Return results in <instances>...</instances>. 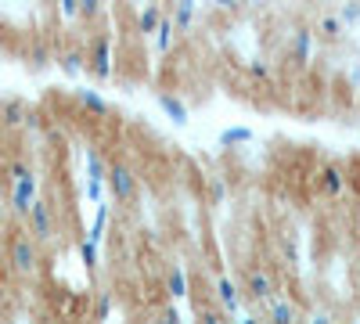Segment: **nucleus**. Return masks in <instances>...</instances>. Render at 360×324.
<instances>
[{"instance_id": "1", "label": "nucleus", "mask_w": 360, "mask_h": 324, "mask_svg": "<svg viewBox=\"0 0 360 324\" xmlns=\"http://www.w3.org/2000/svg\"><path fill=\"white\" fill-rule=\"evenodd\" d=\"M8 176H11V213L15 216H25L29 213V202L37 198V188H40V181H37V169L29 166V162H11L8 166Z\"/></svg>"}, {"instance_id": "2", "label": "nucleus", "mask_w": 360, "mask_h": 324, "mask_svg": "<svg viewBox=\"0 0 360 324\" xmlns=\"http://www.w3.org/2000/svg\"><path fill=\"white\" fill-rule=\"evenodd\" d=\"M8 263H11V274L15 278H33L40 267V242L33 234H15L11 245H8Z\"/></svg>"}, {"instance_id": "3", "label": "nucleus", "mask_w": 360, "mask_h": 324, "mask_svg": "<svg viewBox=\"0 0 360 324\" xmlns=\"http://www.w3.org/2000/svg\"><path fill=\"white\" fill-rule=\"evenodd\" d=\"M105 191L108 198H115L119 205H127L137 198L141 191V181H137V173L130 162H108V173H105Z\"/></svg>"}, {"instance_id": "4", "label": "nucleus", "mask_w": 360, "mask_h": 324, "mask_svg": "<svg viewBox=\"0 0 360 324\" xmlns=\"http://www.w3.org/2000/svg\"><path fill=\"white\" fill-rule=\"evenodd\" d=\"M25 220V231L33 234V238L40 242V245H47V242H54V234H58V223H54V205L47 202V198H33L29 202V213L22 216Z\"/></svg>"}, {"instance_id": "5", "label": "nucleus", "mask_w": 360, "mask_h": 324, "mask_svg": "<svg viewBox=\"0 0 360 324\" xmlns=\"http://www.w3.org/2000/svg\"><path fill=\"white\" fill-rule=\"evenodd\" d=\"M86 72L94 76V79H112V37L108 33H101V37H94V44H90V51H86Z\"/></svg>"}, {"instance_id": "6", "label": "nucleus", "mask_w": 360, "mask_h": 324, "mask_svg": "<svg viewBox=\"0 0 360 324\" xmlns=\"http://www.w3.org/2000/svg\"><path fill=\"white\" fill-rule=\"evenodd\" d=\"M270 296H278V285H274V278H270V271H263V267L245 271V288H242V299H249V303L263 306Z\"/></svg>"}, {"instance_id": "7", "label": "nucleus", "mask_w": 360, "mask_h": 324, "mask_svg": "<svg viewBox=\"0 0 360 324\" xmlns=\"http://www.w3.org/2000/svg\"><path fill=\"white\" fill-rule=\"evenodd\" d=\"M314 51H317V33H314V29H307V25L295 29L292 40H288V62L295 69H307L314 62Z\"/></svg>"}, {"instance_id": "8", "label": "nucleus", "mask_w": 360, "mask_h": 324, "mask_svg": "<svg viewBox=\"0 0 360 324\" xmlns=\"http://www.w3.org/2000/svg\"><path fill=\"white\" fill-rule=\"evenodd\" d=\"M317 188L328 198H339L346 191V169H342V162H324L317 169Z\"/></svg>"}, {"instance_id": "9", "label": "nucleus", "mask_w": 360, "mask_h": 324, "mask_svg": "<svg viewBox=\"0 0 360 324\" xmlns=\"http://www.w3.org/2000/svg\"><path fill=\"white\" fill-rule=\"evenodd\" d=\"M213 296L227 310V317H242V288H238L231 278H217L213 281Z\"/></svg>"}, {"instance_id": "10", "label": "nucleus", "mask_w": 360, "mask_h": 324, "mask_svg": "<svg viewBox=\"0 0 360 324\" xmlns=\"http://www.w3.org/2000/svg\"><path fill=\"white\" fill-rule=\"evenodd\" d=\"M155 101H159V108L166 112V119H169L173 127H188V123H191V112H188V105L180 101L176 94H169V91H159V94H155Z\"/></svg>"}, {"instance_id": "11", "label": "nucleus", "mask_w": 360, "mask_h": 324, "mask_svg": "<svg viewBox=\"0 0 360 324\" xmlns=\"http://www.w3.org/2000/svg\"><path fill=\"white\" fill-rule=\"evenodd\" d=\"M25 115H29V105L22 98H4L0 101V127L18 130V127H25Z\"/></svg>"}, {"instance_id": "12", "label": "nucleus", "mask_w": 360, "mask_h": 324, "mask_svg": "<svg viewBox=\"0 0 360 324\" xmlns=\"http://www.w3.org/2000/svg\"><path fill=\"white\" fill-rule=\"evenodd\" d=\"M76 105H79L86 115H94V119H112V105H108L98 91H76Z\"/></svg>"}, {"instance_id": "13", "label": "nucleus", "mask_w": 360, "mask_h": 324, "mask_svg": "<svg viewBox=\"0 0 360 324\" xmlns=\"http://www.w3.org/2000/svg\"><path fill=\"white\" fill-rule=\"evenodd\" d=\"M263 310H266V317H270V320H278V324L299 320V306H295L292 299H285V296H270V299L263 303Z\"/></svg>"}, {"instance_id": "14", "label": "nucleus", "mask_w": 360, "mask_h": 324, "mask_svg": "<svg viewBox=\"0 0 360 324\" xmlns=\"http://www.w3.org/2000/svg\"><path fill=\"white\" fill-rule=\"evenodd\" d=\"M166 292L173 299H188L191 296V278H188V271L180 267V263H173L169 274H166Z\"/></svg>"}, {"instance_id": "15", "label": "nucleus", "mask_w": 360, "mask_h": 324, "mask_svg": "<svg viewBox=\"0 0 360 324\" xmlns=\"http://www.w3.org/2000/svg\"><path fill=\"white\" fill-rule=\"evenodd\" d=\"M195 11H198V0H173V25L176 33H188L195 25Z\"/></svg>"}, {"instance_id": "16", "label": "nucleus", "mask_w": 360, "mask_h": 324, "mask_svg": "<svg viewBox=\"0 0 360 324\" xmlns=\"http://www.w3.org/2000/svg\"><path fill=\"white\" fill-rule=\"evenodd\" d=\"M98 205V213H94V223H90V231H86V238L94 242V245H101L105 242V231H108V220H112V205L101 198V202H94Z\"/></svg>"}, {"instance_id": "17", "label": "nucleus", "mask_w": 360, "mask_h": 324, "mask_svg": "<svg viewBox=\"0 0 360 324\" xmlns=\"http://www.w3.org/2000/svg\"><path fill=\"white\" fill-rule=\"evenodd\" d=\"M83 169H86V181H105L108 159H105L98 148H83Z\"/></svg>"}, {"instance_id": "18", "label": "nucleus", "mask_w": 360, "mask_h": 324, "mask_svg": "<svg viewBox=\"0 0 360 324\" xmlns=\"http://www.w3.org/2000/svg\"><path fill=\"white\" fill-rule=\"evenodd\" d=\"M220 148H242V144H252L256 141V134L249 130V127H227V130H220Z\"/></svg>"}, {"instance_id": "19", "label": "nucleus", "mask_w": 360, "mask_h": 324, "mask_svg": "<svg viewBox=\"0 0 360 324\" xmlns=\"http://www.w3.org/2000/svg\"><path fill=\"white\" fill-rule=\"evenodd\" d=\"M314 33H317L321 40H332V44H335V40H342V37H346V25L339 22V15H321Z\"/></svg>"}, {"instance_id": "20", "label": "nucleus", "mask_w": 360, "mask_h": 324, "mask_svg": "<svg viewBox=\"0 0 360 324\" xmlns=\"http://www.w3.org/2000/svg\"><path fill=\"white\" fill-rule=\"evenodd\" d=\"M155 51L159 54H169V47H173V40H176V25H173V18H159V25H155Z\"/></svg>"}, {"instance_id": "21", "label": "nucleus", "mask_w": 360, "mask_h": 324, "mask_svg": "<svg viewBox=\"0 0 360 324\" xmlns=\"http://www.w3.org/2000/svg\"><path fill=\"white\" fill-rule=\"evenodd\" d=\"M162 18V8L159 4H141V15H137V33L141 37H152L155 33V25Z\"/></svg>"}, {"instance_id": "22", "label": "nucleus", "mask_w": 360, "mask_h": 324, "mask_svg": "<svg viewBox=\"0 0 360 324\" xmlns=\"http://www.w3.org/2000/svg\"><path fill=\"white\" fill-rule=\"evenodd\" d=\"M54 62H58V69H62L65 76H79V72L86 69V54H83V51H62Z\"/></svg>"}, {"instance_id": "23", "label": "nucleus", "mask_w": 360, "mask_h": 324, "mask_svg": "<svg viewBox=\"0 0 360 324\" xmlns=\"http://www.w3.org/2000/svg\"><path fill=\"white\" fill-rule=\"evenodd\" d=\"M79 259H83L86 271H98V263H101V245H94L90 238H83V242H79Z\"/></svg>"}, {"instance_id": "24", "label": "nucleus", "mask_w": 360, "mask_h": 324, "mask_svg": "<svg viewBox=\"0 0 360 324\" xmlns=\"http://www.w3.org/2000/svg\"><path fill=\"white\" fill-rule=\"evenodd\" d=\"M339 22L349 29V25H360V0H346L339 8Z\"/></svg>"}, {"instance_id": "25", "label": "nucleus", "mask_w": 360, "mask_h": 324, "mask_svg": "<svg viewBox=\"0 0 360 324\" xmlns=\"http://www.w3.org/2000/svg\"><path fill=\"white\" fill-rule=\"evenodd\" d=\"M249 76H252V79H259V83H270V79H274V69H270V62L256 58V62H249Z\"/></svg>"}, {"instance_id": "26", "label": "nucleus", "mask_w": 360, "mask_h": 324, "mask_svg": "<svg viewBox=\"0 0 360 324\" xmlns=\"http://www.w3.org/2000/svg\"><path fill=\"white\" fill-rule=\"evenodd\" d=\"M90 313H94V320H108V317H112V296H108V292H101Z\"/></svg>"}, {"instance_id": "27", "label": "nucleus", "mask_w": 360, "mask_h": 324, "mask_svg": "<svg viewBox=\"0 0 360 324\" xmlns=\"http://www.w3.org/2000/svg\"><path fill=\"white\" fill-rule=\"evenodd\" d=\"M101 0H79V18H86V22H94L98 15H101Z\"/></svg>"}, {"instance_id": "28", "label": "nucleus", "mask_w": 360, "mask_h": 324, "mask_svg": "<svg viewBox=\"0 0 360 324\" xmlns=\"http://www.w3.org/2000/svg\"><path fill=\"white\" fill-rule=\"evenodd\" d=\"M83 195H86L90 202H101V198L108 195V191H105V181H86V184H83Z\"/></svg>"}, {"instance_id": "29", "label": "nucleus", "mask_w": 360, "mask_h": 324, "mask_svg": "<svg viewBox=\"0 0 360 324\" xmlns=\"http://www.w3.org/2000/svg\"><path fill=\"white\" fill-rule=\"evenodd\" d=\"M29 62H33V69L51 65V51H47V47H33V51H29Z\"/></svg>"}, {"instance_id": "30", "label": "nucleus", "mask_w": 360, "mask_h": 324, "mask_svg": "<svg viewBox=\"0 0 360 324\" xmlns=\"http://www.w3.org/2000/svg\"><path fill=\"white\" fill-rule=\"evenodd\" d=\"M58 11H62V18L76 22L79 18V0H58Z\"/></svg>"}, {"instance_id": "31", "label": "nucleus", "mask_w": 360, "mask_h": 324, "mask_svg": "<svg viewBox=\"0 0 360 324\" xmlns=\"http://www.w3.org/2000/svg\"><path fill=\"white\" fill-rule=\"evenodd\" d=\"M224 198H227V184H224V181H213V184H209V202L220 205Z\"/></svg>"}, {"instance_id": "32", "label": "nucleus", "mask_w": 360, "mask_h": 324, "mask_svg": "<svg viewBox=\"0 0 360 324\" xmlns=\"http://www.w3.org/2000/svg\"><path fill=\"white\" fill-rule=\"evenodd\" d=\"M213 4H217V8H224V11H234L238 4H242V0H213Z\"/></svg>"}, {"instance_id": "33", "label": "nucleus", "mask_w": 360, "mask_h": 324, "mask_svg": "<svg viewBox=\"0 0 360 324\" xmlns=\"http://www.w3.org/2000/svg\"><path fill=\"white\" fill-rule=\"evenodd\" d=\"M162 320H180V310H176V306H166V310H162Z\"/></svg>"}, {"instance_id": "34", "label": "nucleus", "mask_w": 360, "mask_h": 324, "mask_svg": "<svg viewBox=\"0 0 360 324\" xmlns=\"http://www.w3.org/2000/svg\"><path fill=\"white\" fill-rule=\"evenodd\" d=\"M249 4H259L263 8V4H270V0H249Z\"/></svg>"}, {"instance_id": "35", "label": "nucleus", "mask_w": 360, "mask_h": 324, "mask_svg": "<svg viewBox=\"0 0 360 324\" xmlns=\"http://www.w3.org/2000/svg\"><path fill=\"white\" fill-rule=\"evenodd\" d=\"M130 4H137V8H141V4H144V0H130Z\"/></svg>"}]
</instances>
